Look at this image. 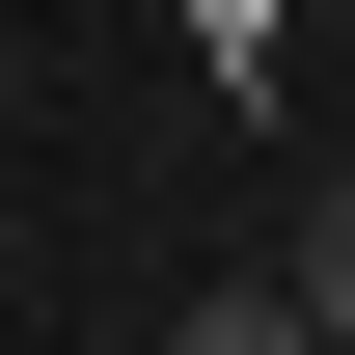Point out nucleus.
Here are the masks:
<instances>
[{
	"instance_id": "f257e3e1",
	"label": "nucleus",
	"mask_w": 355,
	"mask_h": 355,
	"mask_svg": "<svg viewBox=\"0 0 355 355\" xmlns=\"http://www.w3.org/2000/svg\"><path fill=\"white\" fill-rule=\"evenodd\" d=\"M164 355H328V301H301V273H219V301H191Z\"/></svg>"
},
{
	"instance_id": "f03ea898",
	"label": "nucleus",
	"mask_w": 355,
	"mask_h": 355,
	"mask_svg": "<svg viewBox=\"0 0 355 355\" xmlns=\"http://www.w3.org/2000/svg\"><path fill=\"white\" fill-rule=\"evenodd\" d=\"M273 273H301V301H328V355H355V191H328V219L273 246Z\"/></svg>"
},
{
	"instance_id": "7ed1b4c3",
	"label": "nucleus",
	"mask_w": 355,
	"mask_h": 355,
	"mask_svg": "<svg viewBox=\"0 0 355 355\" xmlns=\"http://www.w3.org/2000/svg\"><path fill=\"white\" fill-rule=\"evenodd\" d=\"M191 55H219V83H273V0H191Z\"/></svg>"
}]
</instances>
